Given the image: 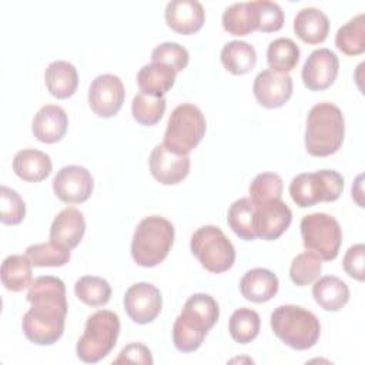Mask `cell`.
Masks as SVG:
<instances>
[{
	"label": "cell",
	"mask_w": 365,
	"mask_h": 365,
	"mask_svg": "<svg viewBox=\"0 0 365 365\" xmlns=\"http://www.w3.org/2000/svg\"><path fill=\"white\" fill-rule=\"evenodd\" d=\"M26 298L31 307L21 319L24 336L36 345L57 342L64 332L68 308L64 282L53 275L37 277Z\"/></svg>",
	"instance_id": "cell-1"
},
{
	"label": "cell",
	"mask_w": 365,
	"mask_h": 365,
	"mask_svg": "<svg viewBox=\"0 0 365 365\" xmlns=\"http://www.w3.org/2000/svg\"><path fill=\"white\" fill-rule=\"evenodd\" d=\"M220 317L217 301L204 292L192 294L184 304L173 327L174 346L181 352L198 349Z\"/></svg>",
	"instance_id": "cell-2"
},
{
	"label": "cell",
	"mask_w": 365,
	"mask_h": 365,
	"mask_svg": "<svg viewBox=\"0 0 365 365\" xmlns=\"http://www.w3.org/2000/svg\"><path fill=\"white\" fill-rule=\"evenodd\" d=\"M345 120L341 108L332 103L315 104L305 125V148L314 157H327L336 153L344 141Z\"/></svg>",
	"instance_id": "cell-3"
},
{
	"label": "cell",
	"mask_w": 365,
	"mask_h": 365,
	"mask_svg": "<svg viewBox=\"0 0 365 365\" xmlns=\"http://www.w3.org/2000/svg\"><path fill=\"white\" fill-rule=\"evenodd\" d=\"M274 334L288 346L297 351L312 348L321 334V324L317 315L299 305H279L271 314Z\"/></svg>",
	"instance_id": "cell-4"
},
{
	"label": "cell",
	"mask_w": 365,
	"mask_h": 365,
	"mask_svg": "<svg viewBox=\"0 0 365 365\" xmlns=\"http://www.w3.org/2000/svg\"><path fill=\"white\" fill-rule=\"evenodd\" d=\"M174 242V227L161 215L143 218L133 235L131 255L135 264L150 268L165 259Z\"/></svg>",
	"instance_id": "cell-5"
},
{
	"label": "cell",
	"mask_w": 365,
	"mask_h": 365,
	"mask_svg": "<svg viewBox=\"0 0 365 365\" xmlns=\"http://www.w3.org/2000/svg\"><path fill=\"white\" fill-rule=\"evenodd\" d=\"M118 334V315L108 309L96 311L87 318L84 332L77 341L76 352L78 359L87 364H96L101 361L115 346Z\"/></svg>",
	"instance_id": "cell-6"
},
{
	"label": "cell",
	"mask_w": 365,
	"mask_h": 365,
	"mask_svg": "<svg viewBox=\"0 0 365 365\" xmlns=\"http://www.w3.org/2000/svg\"><path fill=\"white\" fill-rule=\"evenodd\" d=\"M205 128L207 123L201 110L191 103H182L173 110L168 118L163 144L173 153L188 154L202 140Z\"/></svg>",
	"instance_id": "cell-7"
},
{
	"label": "cell",
	"mask_w": 365,
	"mask_h": 365,
	"mask_svg": "<svg viewBox=\"0 0 365 365\" xmlns=\"http://www.w3.org/2000/svg\"><path fill=\"white\" fill-rule=\"evenodd\" d=\"M344 190V177L335 170L301 173L289 184L292 201L301 207H312L318 202H331L339 198Z\"/></svg>",
	"instance_id": "cell-8"
},
{
	"label": "cell",
	"mask_w": 365,
	"mask_h": 365,
	"mask_svg": "<svg viewBox=\"0 0 365 365\" xmlns=\"http://www.w3.org/2000/svg\"><path fill=\"white\" fill-rule=\"evenodd\" d=\"M190 248L201 265L214 274L228 271L235 261V248L221 228L215 225L200 227L192 235Z\"/></svg>",
	"instance_id": "cell-9"
},
{
	"label": "cell",
	"mask_w": 365,
	"mask_h": 365,
	"mask_svg": "<svg viewBox=\"0 0 365 365\" xmlns=\"http://www.w3.org/2000/svg\"><path fill=\"white\" fill-rule=\"evenodd\" d=\"M302 242L307 251L317 255L321 261L335 259L342 241L339 222L325 212L305 215L299 224Z\"/></svg>",
	"instance_id": "cell-10"
},
{
	"label": "cell",
	"mask_w": 365,
	"mask_h": 365,
	"mask_svg": "<svg viewBox=\"0 0 365 365\" xmlns=\"http://www.w3.org/2000/svg\"><path fill=\"white\" fill-rule=\"evenodd\" d=\"M125 97L124 84L120 77L114 74L97 76L88 88L90 108L98 117H113L123 107Z\"/></svg>",
	"instance_id": "cell-11"
},
{
	"label": "cell",
	"mask_w": 365,
	"mask_h": 365,
	"mask_svg": "<svg viewBox=\"0 0 365 365\" xmlns=\"http://www.w3.org/2000/svg\"><path fill=\"white\" fill-rule=\"evenodd\" d=\"M94 188L91 173L81 165H66L53 178V191L67 204H80L90 198Z\"/></svg>",
	"instance_id": "cell-12"
},
{
	"label": "cell",
	"mask_w": 365,
	"mask_h": 365,
	"mask_svg": "<svg viewBox=\"0 0 365 365\" xmlns=\"http://www.w3.org/2000/svg\"><path fill=\"white\" fill-rule=\"evenodd\" d=\"M291 221L292 211L281 198L254 204V231L257 237L265 241H274L281 237Z\"/></svg>",
	"instance_id": "cell-13"
},
{
	"label": "cell",
	"mask_w": 365,
	"mask_h": 365,
	"mask_svg": "<svg viewBox=\"0 0 365 365\" xmlns=\"http://www.w3.org/2000/svg\"><path fill=\"white\" fill-rule=\"evenodd\" d=\"M163 307L160 289L150 282H135L124 294V309L137 324H148L157 318Z\"/></svg>",
	"instance_id": "cell-14"
},
{
	"label": "cell",
	"mask_w": 365,
	"mask_h": 365,
	"mask_svg": "<svg viewBox=\"0 0 365 365\" xmlns=\"http://www.w3.org/2000/svg\"><path fill=\"white\" fill-rule=\"evenodd\" d=\"M292 78L288 73L267 68L257 74L252 91L262 107L278 108L289 100L292 96Z\"/></svg>",
	"instance_id": "cell-15"
},
{
	"label": "cell",
	"mask_w": 365,
	"mask_h": 365,
	"mask_svg": "<svg viewBox=\"0 0 365 365\" xmlns=\"http://www.w3.org/2000/svg\"><path fill=\"white\" fill-rule=\"evenodd\" d=\"M339 68L338 56L329 48L314 50L304 63L302 81L312 91L328 88L336 78Z\"/></svg>",
	"instance_id": "cell-16"
},
{
	"label": "cell",
	"mask_w": 365,
	"mask_h": 365,
	"mask_svg": "<svg viewBox=\"0 0 365 365\" xmlns=\"http://www.w3.org/2000/svg\"><path fill=\"white\" fill-rule=\"evenodd\" d=\"M148 164L151 175L164 185L178 184L190 171L188 154L173 153L164 144H158L153 148Z\"/></svg>",
	"instance_id": "cell-17"
},
{
	"label": "cell",
	"mask_w": 365,
	"mask_h": 365,
	"mask_svg": "<svg viewBox=\"0 0 365 365\" xmlns=\"http://www.w3.org/2000/svg\"><path fill=\"white\" fill-rule=\"evenodd\" d=\"M164 17L167 24L180 34L198 31L205 20V11L197 0H171L165 6Z\"/></svg>",
	"instance_id": "cell-18"
},
{
	"label": "cell",
	"mask_w": 365,
	"mask_h": 365,
	"mask_svg": "<svg viewBox=\"0 0 365 365\" xmlns=\"http://www.w3.org/2000/svg\"><path fill=\"white\" fill-rule=\"evenodd\" d=\"M84 231L86 221L83 214L76 207H67L53 220L50 227V241L71 250L80 244Z\"/></svg>",
	"instance_id": "cell-19"
},
{
	"label": "cell",
	"mask_w": 365,
	"mask_h": 365,
	"mask_svg": "<svg viewBox=\"0 0 365 365\" xmlns=\"http://www.w3.org/2000/svg\"><path fill=\"white\" fill-rule=\"evenodd\" d=\"M68 118L60 106L46 104L34 115L31 131L34 137L46 144L60 141L67 133Z\"/></svg>",
	"instance_id": "cell-20"
},
{
	"label": "cell",
	"mask_w": 365,
	"mask_h": 365,
	"mask_svg": "<svg viewBox=\"0 0 365 365\" xmlns=\"http://www.w3.org/2000/svg\"><path fill=\"white\" fill-rule=\"evenodd\" d=\"M278 278L267 268H252L247 271L240 281L242 297L251 302H267L278 292Z\"/></svg>",
	"instance_id": "cell-21"
},
{
	"label": "cell",
	"mask_w": 365,
	"mask_h": 365,
	"mask_svg": "<svg viewBox=\"0 0 365 365\" xmlns=\"http://www.w3.org/2000/svg\"><path fill=\"white\" fill-rule=\"evenodd\" d=\"M51 168L53 164L50 155L36 148H23L17 151L13 158V171L19 178L29 182L46 180L50 175Z\"/></svg>",
	"instance_id": "cell-22"
},
{
	"label": "cell",
	"mask_w": 365,
	"mask_h": 365,
	"mask_svg": "<svg viewBox=\"0 0 365 365\" xmlns=\"http://www.w3.org/2000/svg\"><path fill=\"white\" fill-rule=\"evenodd\" d=\"M175 70L168 64L151 61L143 66L137 73L140 91L153 97H164L175 83Z\"/></svg>",
	"instance_id": "cell-23"
},
{
	"label": "cell",
	"mask_w": 365,
	"mask_h": 365,
	"mask_svg": "<svg viewBox=\"0 0 365 365\" xmlns=\"http://www.w3.org/2000/svg\"><path fill=\"white\" fill-rule=\"evenodd\" d=\"M295 34L308 44L322 43L329 33V20L317 7H304L294 17Z\"/></svg>",
	"instance_id": "cell-24"
},
{
	"label": "cell",
	"mask_w": 365,
	"mask_h": 365,
	"mask_svg": "<svg viewBox=\"0 0 365 365\" xmlns=\"http://www.w3.org/2000/svg\"><path fill=\"white\" fill-rule=\"evenodd\" d=\"M44 81L47 90L53 97L68 98L71 97L78 86L77 68L64 60H56L50 63L44 71Z\"/></svg>",
	"instance_id": "cell-25"
},
{
	"label": "cell",
	"mask_w": 365,
	"mask_h": 365,
	"mask_svg": "<svg viewBox=\"0 0 365 365\" xmlns=\"http://www.w3.org/2000/svg\"><path fill=\"white\" fill-rule=\"evenodd\" d=\"M312 297L325 311H339L349 299V288L341 278L325 275L315 281Z\"/></svg>",
	"instance_id": "cell-26"
},
{
	"label": "cell",
	"mask_w": 365,
	"mask_h": 365,
	"mask_svg": "<svg viewBox=\"0 0 365 365\" xmlns=\"http://www.w3.org/2000/svg\"><path fill=\"white\" fill-rule=\"evenodd\" d=\"M222 66L235 76H242L250 73L257 63L255 48L241 40H232L224 44L221 50Z\"/></svg>",
	"instance_id": "cell-27"
},
{
	"label": "cell",
	"mask_w": 365,
	"mask_h": 365,
	"mask_svg": "<svg viewBox=\"0 0 365 365\" xmlns=\"http://www.w3.org/2000/svg\"><path fill=\"white\" fill-rule=\"evenodd\" d=\"M31 261L27 255H9L1 262V282L6 289L20 292L33 282Z\"/></svg>",
	"instance_id": "cell-28"
},
{
	"label": "cell",
	"mask_w": 365,
	"mask_h": 365,
	"mask_svg": "<svg viewBox=\"0 0 365 365\" xmlns=\"http://www.w3.org/2000/svg\"><path fill=\"white\" fill-rule=\"evenodd\" d=\"M335 46L346 56L365 51V14L359 13L341 26L335 34Z\"/></svg>",
	"instance_id": "cell-29"
},
{
	"label": "cell",
	"mask_w": 365,
	"mask_h": 365,
	"mask_svg": "<svg viewBox=\"0 0 365 365\" xmlns=\"http://www.w3.org/2000/svg\"><path fill=\"white\" fill-rule=\"evenodd\" d=\"M299 60V47L288 37H278L268 44L267 61L271 70L288 73L294 70Z\"/></svg>",
	"instance_id": "cell-30"
},
{
	"label": "cell",
	"mask_w": 365,
	"mask_h": 365,
	"mask_svg": "<svg viewBox=\"0 0 365 365\" xmlns=\"http://www.w3.org/2000/svg\"><path fill=\"white\" fill-rule=\"evenodd\" d=\"M227 222L230 228L245 241L257 238L254 231V204L250 198L235 200L227 214Z\"/></svg>",
	"instance_id": "cell-31"
},
{
	"label": "cell",
	"mask_w": 365,
	"mask_h": 365,
	"mask_svg": "<svg viewBox=\"0 0 365 365\" xmlns=\"http://www.w3.org/2000/svg\"><path fill=\"white\" fill-rule=\"evenodd\" d=\"M222 27L232 36H247L255 30V14L251 1L228 6L222 13Z\"/></svg>",
	"instance_id": "cell-32"
},
{
	"label": "cell",
	"mask_w": 365,
	"mask_h": 365,
	"mask_svg": "<svg viewBox=\"0 0 365 365\" xmlns=\"http://www.w3.org/2000/svg\"><path fill=\"white\" fill-rule=\"evenodd\" d=\"M76 297L88 307H103L110 301L111 287L107 279L96 275H84L74 284Z\"/></svg>",
	"instance_id": "cell-33"
},
{
	"label": "cell",
	"mask_w": 365,
	"mask_h": 365,
	"mask_svg": "<svg viewBox=\"0 0 365 365\" xmlns=\"http://www.w3.org/2000/svg\"><path fill=\"white\" fill-rule=\"evenodd\" d=\"M259 327L261 319L258 312L250 308H238L230 318L228 331L235 342L248 344L257 338Z\"/></svg>",
	"instance_id": "cell-34"
},
{
	"label": "cell",
	"mask_w": 365,
	"mask_h": 365,
	"mask_svg": "<svg viewBox=\"0 0 365 365\" xmlns=\"http://www.w3.org/2000/svg\"><path fill=\"white\" fill-rule=\"evenodd\" d=\"M165 97H153L144 93H137L131 103V113L134 120L141 125L157 124L165 113Z\"/></svg>",
	"instance_id": "cell-35"
},
{
	"label": "cell",
	"mask_w": 365,
	"mask_h": 365,
	"mask_svg": "<svg viewBox=\"0 0 365 365\" xmlns=\"http://www.w3.org/2000/svg\"><path fill=\"white\" fill-rule=\"evenodd\" d=\"M26 255L34 267H61L68 262L70 250L48 241L29 245Z\"/></svg>",
	"instance_id": "cell-36"
},
{
	"label": "cell",
	"mask_w": 365,
	"mask_h": 365,
	"mask_svg": "<svg viewBox=\"0 0 365 365\" xmlns=\"http://www.w3.org/2000/svg\"><path fill=\"white\" fill-rule=\"evenodd\" d=\"M322 269L321 259L309 251L298 254L289 267L291 281L298 287H305L314 282Z\"/></svg>",
	"instance_id": "cell-37"
},
{
	"label": "cell",
	"mask_w": 365,
	"mask_h": 365,
	"mask_svg": "<svg viewBox=\"0 0 365 365\" xmlns=\"http://www.w3.org/2000/svg\"><path fill=\"white\" fill-rule=\"evenodd\" d=\"M255 14V30L271 33L278 31L284 26V11L281 6L269 0L251 1Z\"/></svg>",
	"instance_id": "cell-38"
},
{
	"label": "cell",
	"mask_w": 365,
	"mask_h": 365,
	"mask_svg": "<svg viewBox=\"0 0 365 365\" xmlns=\"http://www.w3.org/2000/svg\"><path fill=\"white\" fill-rule=\"evenodd\" d=\"M284 184L275 173H261L250 184V200L257 204L267 200H279L282 197Z\"/></svg>",
	"instance_id": "cell-39"
},
{
	"label": "cell",
	"mask_w": 365,
	"mask_h": 365,
	"mask_svg": "<svg viewBox=\"0 0 365 365\" xmlns=\"http://www.w3.org/2000/svg\"><path fill=\"white\" fill-rule=\"evenodd\" d=\"M26 215V202L17 191L10 187H0V220L7 225H17Z\"/></svg>",
	"instance_id": "cell-40"
},
{
	"label": "cell",
	"mask_w": 365,
	"mask_h": 365,
	"mask_svg": "<svg viewBox=\"0 0 365 365\" xmlns=\"http://www.w3.org/2000/svg\"><path fill=\"white\" fill-rule=\"evenodd\" d=\"M151 60L168 64L175 70V73H180L187 67L190 56L187 48L182 47L181 44L174 41H165L158 44L151 51Z\"/></svg>",
	"instance_id": "cell-41"
},
{
	"label": "cell",
	"mask_w": 365,
	"mask_h": 365,
	"mask_svg": "<svg viewBox=\"0 0 365 365\" xmlns=\"http://www.w3.org/2000/svg\"><path fill=\"white\" fill-rule=\"evenodd\" d=\"M364 255H365V247L364 244H355L349 247L344 255V269L345 272L358 281L365 279V269H364Z\"/></svg>",
	"instance_id": "cell-42"
},
{
	"label": "cell",
	"mask_w": 365,
	"mask_h": 365,
	"mask_svg": "<svg viewBox=\"0 0 365 365\" xmlns=\"http://www.w3.org/2000/svg\"><path fill=\"white\" fill-rule=\"evenodd\" d=\"M154 362L151 351L138 342H133L125 345L120 355L113 361V364H144L151 365Z\"/></svg>",
	"instance_id": "cell-43"
}]
</instances>
